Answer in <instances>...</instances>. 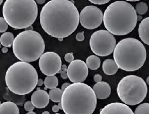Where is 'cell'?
Listing matches in <instances>:
<instances>
[{"mask_svg": "<svg viewBox=\"0 0 149 114\" xmlns=\"http://www.w3.org/2000/svg\"><path fill=\"white\" fill-rule=\"evenodd\" d=\"M40 23L49 35L58 39L66 38L79 26V11L73 1L50 0L42 8Z\"/></svg>", "mask_w": 149, "mask_h": 114, "instance_id": "obj_1", "label": "cell"}, {"mask_svg": "<svg viewBox=\"0 0 149 114\" xmlns=\"http://www.w3.org/2000/svg\"><path fill=\"white\" fill-rule=\"evenodd\" d=\"M103 21L105 28L114 35H125L137 24L138 15L134 7L124 1H116L108 6Z\"/></svg>", "mask_w": 149, "mask_h": 114, "instance_id": "obj_2", "label": "cell"}, {"mask_svg": "<svg viewBox=\"0 0 149 114\" xmlns=\"http://www.w3.org/2000/svg\"><path fill=\"white\" fill-rule=\"evenodd\" d=\"M66 114H92L97 98L93 88L84 83H73L63 91L61 99Z\"/></svg>", "mask_w": 149, "mask_h": 114, "instance_id": "obj_3", "label": "cell"}, {"mask_svg": "<svg viewBox=\"0 0 149 114\" xmlns=\"http://www.w3.org/2000/svg\"><path fill=\"white\" fill-rule=\"evenodd\" d=\"M113 57L119 69L132 72L143 66L147 58V51L144 45L138 39L126 38L116 45Z\"/></svg>", "mask_w": 149, "mask_h": 114, "instance_id": "obj_4", "label": "cell"}, {"mask_svg": "<svg viewBox=\"0 0 149 114\" xmlns=\"http://www.w3.org/2000/svg\"><path fill=\"white\" fill-rule=\"evenodd\" d=\"M37 14L38 8L35 0H6L3 7L4 19L15 30L32 26Z\"/></svg>", "mask_w": 149, "mask_h": 114, "instance_id": "obj_5", "label": "cell"}, {"mask_svg": "<svg viewBox=\"0 0 149 114\" xmlns=\"http://www.w3.org/2000/svg\"><path fill=\"white\" fill-rule=\"evenodd\" d=\"M38 81L36 69L28 62H15L7 69L5 83L9 90L19 95H26L32 92Z\"/></svg>", "mask_w": 149, "mask_h": 114, "instance_id": "obj_6", "label": "cell"}, {"mask_svg": "<svg viewBox=\"0 0 149 114\" xmlns=\"http://www.w3.org/2000/svg\"><path fill=\"white\" fill-rule=\"evenodd\" d=\"M45 44L42 36L33 30H25L15 37L12 44L13 53L24 62L37 60L44 53Z\"/></svg>", "mask_w": 149, "mask_h": 114, "instance_id": "obj_7", "label": "cell"}, {"mask_svg": "<svg viewBox=\"0 0 149 114\" xmlns=\"http://www.w3.org/2000/svg\"><path fill=\"white\" fill-rule=\"evenodd\" d=\"M147 91L144 80L136 75L125 76L117 87L118 95L127 105L134 106L141 103L147 96Z\"/></svg>", "mask_w": 149, "mask_h": 114, "instance_id": "obj_8", "label": "cell"}, {"mask_svg": "<svg viewBox=\"0 0 149 114\" xmlns=\"http://www.w3.org/2000/svg\"><path fill=\"white\" fill-rule=\"evenodd\" d=\"M91 51L99 57H106L113 53L116 41L114 35L107 30H100L93 33L89 41Z\"/></svg>", "mask_w": 149, "mask_h": 114, "instance_id": "obj_9", "label": "cell"}, {"mask_svg": "<svg viewBox=\"0 0 149 114\" xmlns=\"http://www.w3.org/2000/svg\"><path fill=\"white\" fill-rule=\"evenodd\" d=\"M104 14L96 6L89 5L84 8L79 14V22L88 30L97 28L103 22Z\"/></svg>", "mask_w": 149, "mask_h": 114, "instance_id": "obj_10", "label": "cell"}, {"mask_svg": "<svg viewBox=\"0 0 149 114\" xmlns=\"http://www.w3.org/2000/svg\"><path fill=\"white\" fill-rule=\"evenodd\" d=\"M39 66L41 72L46 76H54L59 73L62 60L59 55L55 52L48 51L39 58Z\"/></svg>", "mask_w": 149, "mask_h": 114, "instance_id": "obj_11", "label": "cell"}, {"mask_svg": "<svg viewBox=\"0 0 149 114\" xmlns=\"http://www.w3.org/2000/svg\"><path fill=\"white\" fill-rule=\"evenodd\" d=\"M68 78L73 83H82L86 79L89 69L86 62L81 60H75L70 63L67 69Z\"/></svg>", "mask_w": 149, "mask_h": 114, "instance_id": "obj_12", "label": "cell"}, {"mask_svg": "<svg viewBox=\"0 0 149 114\" xmlns=\"http://www.w3.org/2000/svg\"><path fill=\"white\" fill-rule=\"evenodd\" d=\"M100 114H134V113L125 103H112L102 108Z\"/></svg>", "mask_w": 149, "mask_h": 114, "instance_id": "obj_13", "label": "cell"}, {"mask_svg": "<svg viewBox=\"0 0 149 114\" xmlns=\"http://www.w3.org/2000/svg\"><path fill=\"white\" fill-rule=\"evenodd\" d=\"M49 99V94L45 90H37L31 97V101L34 106L39 109H42L47 106Z\"/></svg>", "mask_w": 149, "mask_h": 114, "instance_id": "obj_14", "label": "cell"}, {"mask_svg": "<svg viewBox=\"0 0 149 114\" xmlns=\"http://www.w3.org/2000/svg\"><path fill=\"white\" fill-rule=\"evenodd\" d=\"M93 90L98 99H105L109 97L111 92V88L110 85L105 82H100L97 83L93 86Z\"/></svg>", "mask_w": 149, "mask_h": 114, "instance_id": "obj_15", "label": "cell"}, {"mask_svg": "<svg viewBox=\"0 0 149 114\" xmlns=\"http://www.w3.org/2000/svg\"><path fill=\"white\" fill-rule=\"evenodd\" d=\"M138 34L142 42L149 46V17L143 19L139 24Z\"/></svg>", "mask_w": 149, "mask_h": 114, "instance_id": "obj_16", "label": "cell"}, {"mask_svg": "<svg viewBox=\"0 0 149 114\" xmlns=\"http://www.w3.org/2000/svg\"><path fill=\"white\" fill-rule=\"evenodd\" d=\"M3 97L7 101H10V102L14 103L17 105L19 106H22L26 99L24 95L15 94L13 92L9 90L8 88H5V91L3 94Z\"/></svg>", "mask_w": 149, "mask_h": 114, "instance_id": "obj_17", "label": "cell"}, {"mask_svg": "<svg viewBox=\"0 0 149 114\" xmlns=\"http://www.w3.org/2000/svg\"><path fill=\"white\" fill-rule=\"evenodd\" d=\"M0 114H19V110L17 104L7 101L0 105Z\"/></svg>", "mask_w": 149, "mask_h": 114, "instance_id": "obj_18", "label": "cell"}, {"mask_svg": "<svg viewBox=\"0 0 149 114\" xmlns=\"http://www.w3.org/2000/svg\"><path fill=\"white\" fill-rule=\"evenodd\" d=\"M118 67L115 61L112 59L105 60L102 64V69L104 73L107 75H113L118 70Z\"/></svg>", "mask_w": 149, "mask_h": 114, "instance_id": "obj_19", "label": "cell"}, {"mask_svg": "<svg viewBox=\"0 0 149 114\" xmlns=\"http://www.w3.org/2000/svg\"><path fill=\"white\" fill-rule=\"evenodd\" d=\"M86 65L88 69L97 70L100 66L101 61L97 55H91L86 59Z\"/></svg>", "mask_w": 149, "mask_h": 114, "instance_id": "obj_20", "label": "cell"}, {"mask_svg": "<svg viewBox=\"0 0 149 114\" xmlns=\"http://www.w3.org/2000/svg\"><path fill=\"white\" fill-rule=\"evenodd\" d=\"M14 41V37L13 33L11 32H5L0 37V43L2 46L6 48H10L12 46Z\"/></svg>", "mask_w": 149, "mask_h": 114, "instance_id": "obj_21", "label": "cell"}, {"mask_svg": "<svg viewBox=\"0 0 149 114\" xmlns=\"http://www.w3.org/2000/svg\"><path fill=\"white\" fill-rule=\"evenodd\" d=\"M63 93V91L58 88L50 89L48 93L49 99H50V100L52 101L53 102L60 103L61 102Z\"/></svg>", "mask_w": 149, "mask_h": 114, "instance_id": "obj_22", "label": "cell"}, {"mask_svg": "<svg viewBox=\"0 0 149 114\" xmlns=\"http://www.w3.org/2000/svg\"><path fill=\"white\" fill-rule=\"evenodd\" d=\"M44 85L47 88L53 89L57 88L58 85V80L57 77L54 76H47L44 81Z\"/></svg>", "mask_w": 149, "mask_h": 114, "instance_id": "obj_23", "label": "cell"}, {"mask_svg": "<svg viewBox=\"0 0 149 114\" xmlns=\"http://www.w3.org/2000/svg\"><path fill=\"white\" fill-rule=\"evenodd\" d=\"M134 114H149V103H142L136 108Z\"/></svg>", "mask_w": 149, "mask_h": 114, "instance_id": "obj_24", "label": "cell"}, {"mask_svg": "<svg viewBox=\"0 0 149 114\" xmlns=\"http://www.w3.org/2000/svg\"><path fill=\"white\" fill-rule=\"evenodd\" d=\"M135 10L136 13L139 15L145 14L148 11V6L144 2H139L136 5Z\"/></svg>", "mask_w": 149, "mask_h": 114, "instance_id": "obj_25", "label": "cell"}, {"mask_svg": "<svg viewBox=\"0 0 149 114\" xmlns=\"http://www.w3.org/2000/svg\"><path fill=\"white\" fill-rule=\"evenodd\" d=\"M8 24L4 17H0V33H5L8 29Z\"/></svg>", "mask_w": 149, "mask_h": 114, "instance_id": "obj_26", "label": "cell"}, {"mask_svg": "<svg viewBox=\"0 0 149 114\" xmlns=\"http://www.w3.org/2000/svg\"><path fill=\"white\" fill-rule=\"evenodd\" d=\"M24 108L27 112H32V111H33L34 108H35V106H34L33 103H32V101H29L24 103Z\"/></svg>", "mask_w": 149, "mask_h": 114, "instance_id": "obj_27", "label": "cell"}, {"mask_svg": "<svg viewBox=\"0 0 149 114\" xmlns=\"http://www.w3.org/2000/svg\"><path fill=\"white\" fill-rule=\"evenodd\" d=\"M89 1L95 5H104L109 2L111 0H89Z\"/></svg>", "mask_w": 149, "mask_h": 114, "instance_id": "obj_28", "label": "cell"}, {"mask_svg": "<svg viewBox=\"0 0 149 114\" xmlns=\"http://www.w3.org/2000/svg\"><path fill=\"white\" fill-rule=\"evenodd\" d=\"M64 59L67 61V62L71 63V61H73L74 60L73 53H68L66 54L64 56Z\"/></svg>", "mask_w": 149, "mask_h": 114, "instance_id": "obj_29", "label": "cell"}, {"mask_svg": "<svg viewBox=\"0 0 149 114\" xmlns=\"http://www.w3.org/2000/svg\"><path fill=\"white\" fill-rule=\"evenodd\" d=\"M84 39H85V37H84V32L78 33L76 35V40L77 41L82 42L84 40Z\"/></svg>", "mask_w": 149, "mask_h": 114, "instance_id": "obj_30", "label": "cell"}, {"mask_svg": "<svg viewBox=\"0 0 149 114\" xmlns=\"http://www.w3.org/2000/svg\"><path fill=\"white\" fill-rule=\"evenodd\" d=\"M59 73H61V78L63 79H66L68 78V74L67 71H64V70H61L59 71Z\"/></svg>", "mask_w": 149, "mask_h": 114, "instance_id": "obj_31", "label": "cell"}, {"mask_svg": "<svg viewBox=\"0 0 149 114\" xmlns=\"http://www.w3.org/2000/svg\"><path fill=\"white\" fill-rule=\"evenodd\" d=\"M102 77L101 75H95L94 76V81L96 83H98L100 82H102Z\"/></svg>", "mask_w": 149, "mask_h": 114, "instance_id": "obj_32", "label": "cell"}, {"mask_svg": "<svg viewBox=\"0 0 149 114\" xmlns=\"http://www.w3.org/2000/svg\"><path fill=\"white\" fill-rule=\"evenodd\" d=\"M59 110H60L59 107H58V106H57V105H54L52 107V111L55 113H57Z\"/></svg>", "mask_w": 149, "mask_h": 114, "instance_id": "obj_33", "label": "cell"}, {"mask_svg": "<svg viewBox=\"0 0 149 114\" xmlns=\"http://www.w3.org/2000/svg\"><path fill=\"white\" fill-rule=\"evenodd\" d=\"M70 85V84H69V83H64V84H63V85H62L61 90L63 91H64L65 90V89H66Z\"/></svg>", "mask_w": 149, "mask_h": 114, "instance_id": "obj_34", "label": "cell"}, {"mask_svg": "<svg viewBox=\"0 0 149 114\" xmlns=\"http://www.w3.org/2000/svg\"><path fill=\"white\" fill-rule=\"evenodd\" d=\"M43 84H44V82H43L42 79H38V81H37V86L41 87V86H42Z\"/></svg>", "mask_w": 149, "mask_h": 114, "instance_id": "obj_35", "label": "cell"}, {"mask_svg": "<svg viewBox=\"0 0 149 114\" xmlns=\"http://www.w3.org/2000/svg\"><path fill=\"white\" fill-rule=\"evenodd\" d=\"M46 1V0H36V3L39 5H42L44 4Z\"/></svg>", "mask_w": 149, "mask_h": 114, "instance_id": "obj_36", "label": "cell"}, {"mask_svg": "<svg viewBox=\"0 0 149 114\" xmlns=\"http://www.w3.org/2000/svg\"><path fill=\"white\" fill-rule=\"evenodd\" d=\"M67 69H68V67L66 65H63V66H62L61 70H64V71H67Z\"/></svg>", "mask_w": 149, "mask_h": 114, "instance_id": "obj_37", "label": "cell"}, {"mask_svg": "<svg viewBox=\"0 0 149 114\" xmlns=\"http://www.w3.org/2000/svg\"><path fill=\"white\" fill-rule=\"evenodd\" d=\"M2 51L3 52V53H7V52L8 51V48L6 47H3L2 48Z\"/></svg>", "mask_w": 149, "mask_h": 114, "instance_id": "obj_38", "label": "cell"}, {"mask_svg": "<svg viewBox=\"0 0 149 114\" xmlns=\"http://www.w3.org/2000/svg\"><path fill=\"white\" fill-rule=\"evenodd\" d=\"M58 107H59V109L60 110H63V106H62V103L61 102H60L59 103H58Z\"/></svg>", "mask_w": 149, "mask_h": 114, "instance_id": "obj_39", "label": "cell"}, {"mask_svg": "<svg viewBox=\"0 0 149 114\" xmlns=\"http://www.w3.org/2000/svg\"><path fill=\"white\" fill-rule=\"evenodd\" d=\"M26 30H33V28L32 26H29V27H28L27 28H26Z\"/></svg>", "mask_w": 149, "mask_h": 114, "instance_id": "obj_40", "label": "cell"}, {"mask_svg": "<svg viewBox=\"0 0 149 114\" xmlns=\"http://www.w3.org/2000/svg\"><path fill=\"white\" fill-rule=\"evenodd\" d=\"M125 1H129L134 2V1H139V0H125Z\"/></svg>", "mask_w": 149, "mask_h": 114, "instance_id": "obj_41", "label": "cell"}, {"mask_svg": "<svg viewBox=\"0 0 149 114\" xmlns=\"http://www.w3.org/2000/svg\"><path fill=\"white\" fill-rule=\"evenodd\" d=\"M26 114H36L35 112H33V111H32V112H29Z\"/></svg>", "mask_w": 149, "mask_h": 114, "instance_id": "obj_42", "label": "cell"}, {"mask_svg": "<svg viewBox=\"0 0 149 114\" xmlns=\"http://www.w3.org/2000/svg\"><path fill=\"white\" fill-rule=\"evenodd\" d=\"M42 114H50V113H49V112H48V111H45V112H43Z\"/></svg>", "mask_w": 149, "mask_h": 114, "instance_id": "obj_43", "label": "cell"}, {"mask_svg": "<svg viewBox=\"0 0 149 114\" xmlns=\"http://www.w3.org/2000/svg\"><path fill=\"white\" fill-rule=\"evenodd\" d=\"M147 84L149 85V76L147 78Z\"/></svg>", "mask_w": 149, "mask_h": 114, "instance_id": "obj_44", "label": "cell"}, {"mask_svg": "<svg viewBox=\"0 0 149 114\" xmlns=\"http://www.w3.org/2000/svg\"><path fill=\"white\" fill-rule=\"evenodd\" d=\"M3 0H0V5L3 3Z\"/></svg>", "mask_w": 149, "mask_h": 114, "instance_id": "obj_45", "label": "cell"}, {"mask_svg": "<svg viewBox=\"0 0 149 114\" xmlns=\"http://www.w3.org/2000/svg\"><path fill=\"white\" fill-rule=\"evenodd\" d=\"M1 47V43H0V48Z\"/></svg>", "mask_w": 149, "mask_h": 114, "instance_id": "obj_46", "label": "cell"}, {"mask_svg": "<svg viewBox=\"0 0 149 114\" xmlns=\"http://www.w3.org/2000/svg\"><path fill=\"white\" fill-rule=\"evenodd\" d=\"M1 101H0V105H1Z\"/></svg>", "mask_w": 149, "mask_h": 114, "instance_id": "obj_47", "label": "cell"}, {"mask_svg": "<svg viewBox=\"0 0 149 114\" xmlns=\"http://www.w3.org/2000/svg\"><path fill=\"white\" fill-rule=\"evenodd\" d=\"M55 114H60V113H55Z\"/></svg>", "mask_w": 149, "mask_h": 114, "instance_id": "obj_48", "label": "cell"}]
</instances>
